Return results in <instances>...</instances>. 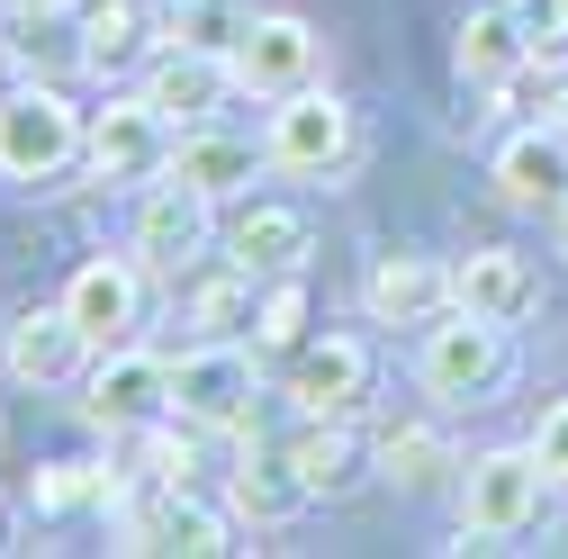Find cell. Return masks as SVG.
Listing matches in <instances>:
<instances>
[{
  "mask_svg": "<svg viewBox=\"0 0 568 559\" xmlns=\"http://www.w3.org/2000/svg\"><path fill=\"white\" fill-rule=\"evenodd\" d=\"M415 379L434 388L443 406H487L496 388L515 379V334L487 325V316H469V307H452V316L424 325V362H415Z\"/></svg>",
  "mask_w": 568,
  "mask_h": 559,
  "instance_id": "1",
  "label": "cell"
},
{
  "mask_svg": "<svg viewBox=\"0 0 568 559\" xmlns=\"http://www.w3.org/2000/svg\"><path fill=\"white\" fill-rule=\"evenodd\" d=\"M82 135H91V118L63 91L19 82L10 100H0V181H63L82 163Z\"/></svg>",
  "mask_w": 568,
  "mask_h": 559,
  "instance_id": "2",
  "label": "cell"
},
{
  "mask_svg": "<svg viewBox=\"0 0 568 559\" xmlns=\"http://www.w3.org/2000/svg\"><path fill=\"white\" fill-rule=\"evenodd\" d=\"M253 353H244V334H207L190 362H172V415L199 434H253Z\"/></svg>",
  "mask_w": 568,
  "mask_h": 559,
  "instance_id": "3",
  "label": "cell"
},
{
  "mask_svg": "<svg viewBox=\"0 0 568 559\" xmlns=\"http://www.w3.org/2000/svg\"><path fill=\"white\" fill-rule=\"evenodd\" d=\"M262 154H271V172H290V181H343L352 154H362V135H352V109L334 91L307 82V91H290V100L271 109Z\"/></svg>",
  "mask_w": 568,
  "mask_h": 559,
  "instance_id": "4",
  "label": "cell"
},
{
  "mask_svg": "<svg viewBox=\"0 0 568 559\" xmlns=\"http://www.w3.org/2000/svg\"><path fill=\"white\" fill-rule=\"evenodd\" d=\"M541 487H550V469H541L532 443L524 451H478L469 478H460V541H515L541 515Z\"/></svg>",
  "mask_w": 568,
  "mask_h": 559,
  "instance_id": "5",
  "label": "cell"
},
{
  "mask_svg": "<svg viewBox=\"0 0 568 559\" xmlns=\"http://www.w3.org/2000/svg\"><path fill=\"white\" fill-rule=\"evenodd\" d=\"M172 118L135 91V100H109L100 118H91V135H82V154H91V172L100 181H126V190H145V181H163L172 172Z\"/></svg>",
  "mask_w": 568,
  "mask_h": 559,
  "instance_id": "6",
  "label": "cell"
},
{
  "mask_svg": "<svg viewBox=\"0 0 568 559\" xmlns=\"http://www.w3.org/2000/svg\"><path fill=\"white\" fill-rule=\"evenodd\" d=\"M154 415H172V362L135 353V343L100 353V370L82 379V425L91 434H145Z\"/></svg>",
  "mask_w": 568,
  "mask_h": 559,
  "instance_id": "7",
  "label": "cell"
},
{
  "mask_svg": "<svg viewBox=\"0 0 568 559\" xmlns=\"http://www.w3.org/2000/svg\"><path fill=\"white\" fill-rule=\"evenodd\" d=\"M207 235H217V199L190 190L181 172L145 181V207H135V262L145 271H190L207 253Z\"/></svg>",
  "mask_w": 568,
  "mask_h": 559,
  "instance_id": "8",
  "label": "cell"
},
{
  "mask_svg": "<svg viewBox=\"0 0 568 559\" xmlns=\"http://www.w3.org/2000/svg\"><path fill=\"white\" fill-rule=\"evenodd\" d=\"M118 550H181V559H226V550H244V541H235L226 506H207V497H190V487H172V497H154V506H118Z\"/></svg>",
  "mask_w": 568,
  "mask_h": 559,
  "instance_id": "9",
  "label": "cell"
},
{
  "mask_svg": "<svg viewBox=\"0 0 568 559\" xmlns=\"http://www.w3.org/2000/svg\"><path fill=\"white\" fill-rule=\"evenodd\" d=\"M63 316L82 325L91 353L135 343V325H145V262H82L63 280Z\"/></svg>",
  "mask_w": 568,
  "mask_h": 559,
  "instance_id": "10",
  "label": "cell"
},
{
  "mask_svg": "<svg viewBox=\"0 0 568 559\" xmlns=\"http://www.w3.org/2000/svg\"><path fill=\"white\" fill-rule=\"evenodd\" d=\"M226 91H244L226 45H163V54L145 63V100H154L172 126H207V118L226 109Z\"/></svg>",
  "mask_w": 568,
  "mask_h": 559,
  "instance_id": "11",
  "label": "cell"
},
{
  "mask_svg": "<svg viewBox=\"0 0 568 559\" xmlns=\"http://www.w3.org/2000/svg\"><path fill=\"white\" fill-rule=\"evenodd\" d=\"M290 406L298 415H362L371 406V343L362 334H307L290 362Z\"/></svg>",
  "mask_w": 568,
  "mask_h": 559,
  "instance_id": "12",
  "label": "cell"
},
{
  "mask_svg": "<svg viewBox=\"0 0 568 559\" xmlns=\"http://www.w3.org/2000/svg\"><path fill=\"white\" fill-rule=\"evenodd\" d=\"M235 82L262 91V100H290L316 82V28L290 19V10H271V19H244L235 28Z\"/></svg>",
  "mask_w": 568,
  "mask_h": 559,
  "instance_id": "13",
  "label": "cell"
},
{
  "mask_svg": "<svg viewBox=\"0 0 568 559\" xmlns=\"http://www.w3.org/2000/svg\"><path fill=\"white\" fill-rule=\"evenodd\" d=\"M362 307H371L379 325H434V316H452L460 298H452V271H443L434 253H379L371 280H362Z\"/></svg>",
  "mask_w": 568,
  "mask_h": 559,
  "instance_id": "14",
  "label": "cell"
},
{
  "mask_svg": "<svg viewBox=\"0 0 568 559\" xmlns=\"http://www.w3.org/2000/svg\"><path fill=\"white\" fill-rule=\"evenodd\" d=\"M524 63H532V19H515V0H487V10L460 19V82L506 91Z\"/></svg>",
  "mask_w": 568,
  "mask_h": 559,
  "instance_id": "15",
  "label": "cell"
},
{
  "mask_svg": "<svg viewBox=\"0 0 568 559\" xmlns=\"http://www.w3.org/2000/svg\"><path fill=\"white\" fill-rule=\"evenodd\" d=\"M496 190H506V207H559V190H568V135L550 118L524 126V135H506V145H496Z\"/></svg>",
  "mask_w": 568,
  "mask_h": 559,
  "instance_id": "16",
  "label": "cell"
},
{
  "mask_svg": "<svg viewBox=\"0 0 568 559\" xmlns=\"http://www.w3.org/2000/svg\"><path fill=\"white\" fill-rule=\"evenodd\" d=\"M262 163H271V154L244 145V135H226L217 118H207V126H181V145H172V172H181L190 190H207V199H244Z\"/></svg>",
  "mask_w": 568,
  "mask_h": 559,
  "instance_id": "17",
  "label": "cell"
},
{
  "mask_svg": "<svg viewBox=\"0 0 568 559\" xmlns=\"http://www.w3.org/2000/svg\"><path fill=\"white\" fill-rule=\"evenodd\" d=\"M226 262H244L253 280L298 271V262H307V217H298V207H271V199L235 207V226H226Z\"/></svg>",
  "mask_w": 568,
  "mask_h": 559,
  "instance_id": "18",
  "label": "cell"
},
{
  "mask_svg": "<svg viewBox=\"0 0 568 559\" xmlns=\"http://www.w3.org/2000/svg\"><path fill=\"white\" fill-rule=\"evenodd\" d=\"M82 325L63 316V307H37V316H10V379L28 388H54V379H73L82 370Z\"/></svg>",
  "mask_w": 568,
  "mask_h": 559,
  "instance_id": "19",
  "label": "cell"
},
{
  "mask_svg": "<svg viewBox=\"0 0 568 559\" xmlns=\"http://www.w3.org/2000/svg\"><path fill=\"white\" fill-rule=\"evenodd\" d=\"M452 298L487 325H524L532 316V271H524V253H469V262H452Z\"/></svg>",
  "mask_w": 568,
  "mask_h": 559,
  "instance_id": "20",
  "label": "cell"
},
{
  "mask_svg": "<svg viewBox=\"0 0 568 559\" xmlns=\"http://www.w3.org/2000/svg\"><path fill=\"white\" fill-rule=\"evenodd\" d=\"M298 478H307V497H343L352 478H362V443H352V415H307L298 443H290Z\"/></svg>",
  "mask_w": 568,
  "mask_h": 559,
  "instance_id": "21",
  "label": "cell"
},
{
  "mask_svg": "<svg viewBox=\"0 0 568 559\" xmlns=\"http://www.w3.org/2000/svg\"><path fill=\"white\" fill-rule=\"evenodd\" d=\"M91 73H126L145 54V0H82V45H73Z\"/></svg>",
  "mask_w": 568,
  "mask_h": 559,
  "instance_id": "22",
  "label": "cell"
},
{
  "mask_svg": "<svg viewBox=\"0 0 568 559\" xmlns=\"http://www.w3.org/2000/svg\"><path fill=\"white\" fill-rule=\"evenodd\" d=\"M452 469H460V451H452L434 425H388V434H379V478H388V487H406V497L443 487Z\"/></svg>",
  "mask_w": 568,
  "mask_h": 559,
  "instance_id": "23",
  "label": "cell"
},
{
  "mask_svg": "<svg viewBox=\"0 0 568 559\" xmlns=\"http://www.w3.org/2000/svg\"><path fill=\"white\" fill-rule=\"evenodd\" d=\"M235 506H244L253 524H280V515H298V506H316V497H307V478H298L290 451H253V460L235 469Z\"/></svg>",
  "mask_w": 568,
  "mask_h": 559,
  "instance_id": "24",
  "label": "cell"
},
{
  "mask_svg": "<svg viewBox=\"0 0 568 559\" xmlns=\"http://www.w3.org/2000/svg\"><path fill=\"white\" fill-rule=\"evenodd\" d=\"M253 307H262V298H253V271H244V262L190 289V325H199V334H244V325H253Z\"/></svg>",
  "mask_w": 568,
  "mask_h": 559,
  "instance_id": "25",
  "label": "cell"
},
{
  "mask_svg": "<svg viewBox=\"0 0 568 559\" xmlns=\"http://www.w3.org/2000/svg\"><path fill=\"white\" fill-rule=\"evenodd\" d=\"M253 343H271V353H298V343H307V289H298V271H280L271 289H262Z\"/></svg>",
  "mask_w": 568,
  "mask_h": 559,
  "instance_id": "26",
  "label": "cell"
},
{
  "mask_svg": "<svg viewBox=\"0 0 568 559\" xmlns=\"http://www.w3.org/2000/svg\"><path fill=\"white\" fill-rule=\"evenodd\" d=\"M37 515H73V506H100L109 497V469H91V460H54V469H37Z\"/></svg>",
  "mask_w": 568,
  "mask_h": 559,
  "instance_id": "27",
  "label": "cell"
},
{
  "mask_svg": "<svg viewBox=\"0 0 568 559\" xmlns=\"http://www.w3.org/2000/svg\"><path fill=\"white\" fill-rule=\"evenodd\" d=\"M235 28H244V19H226V0H172L163 45H226V54H235Z\"/></svg>",
  "mask_w": 568,
  "mask_h": 559,
  "instance_id": "28",
  "label": "cell"
},
{
  "mask_svg": "<svg viewBox=\"0 0 568 559\" xmlns=\"http://www.w3.org/2000/svg\"><path fill=\"white\" fill-rule=\"evenodd\" d=\"M532 451H541V469H550V478L568 487V397H559V406L541 415V434H532Z\"/></svg>",
  "mask_w": 568,
  "mask_h": 559,
  "instance_id": "29",
  "label": "cell"
},
{
  "mask_svg": "<svg viewBox=\"0 0 568 559\" xmlns=\"http://www.w3.org/2000/svg\"><path fill=\"white\" fill-rule=\"evenodd\" d=\"M568 45V0H532V54H559Z\"/></svg>",
  "mask_w": 568,
  "mask_h": 559,
  "instance_id": "30",
  "label": "cell"
},
{
  "mask_svg": "<svg viewBox=\"0 0 568 559\" xmlns=\"http://www.w3.org/2000/svg\"><path fill=\"white\" fill-rule=\"evenodd\" d=\"M19 19H54V10H73V0H10Z\"/></svg>",
  "mask_w": 568,
  "mask_h": 559,
  "instance_id": "31",
  "label": "cell"
},
{
  "mask_svg": "<svg viewBox=\"0 0 568 559\" xmlns=\"http://www.w3.org/2000/svg\"><path fill=\"white\" fill-rule=\"evenodd\" d=\"M10 91H19V54L0 45V100H10Z\"/></svg>",
  "mask_w": 568,
  "mask_h": 559,
  "instance_id": "32",
  "label": "cell"
},
{
  "mask_svg": "<svg viewBox=\"0 0 568 559\" xmlns=\"http://www.w3.org/2000/svg\"><path fill=\"white\" fill-rule=\"evenodd\" d=\"M550 235H559V253H568V190H559V207H550Z\"/></svg>",
  "mask_w": 568,
  "mask_h": 559,
  "instance_id": "33",
  "label": "cell"
},
{
  "mask_svg": "<svg viewBox=\"0 0 568 559\" xmlns=\"http://www.w3.org/2000/svg\"><path fill=\"white\" fill-rule=\"evenodd\" d=\"M0 370H10V316H0Z\"/></svg>",
  "mask_w": 568,
  "mask_h": 559,
  "instance_id": "34",
  "label": "cell"
},
{
  "mask_svg": "<svg viewBox=\"0 0 568 559\" xmlns=\"http://www.w3.org/2000/svg\"><path fill=\"white\" fill-rule=\"evenodd\" d=\"M515 10H532V0H515Z\"/></svg>",
  "mask_w": 568,
  "mask_h": 559,
  "instance_id": "35",
  "label": "cell"
}]
</instances>
